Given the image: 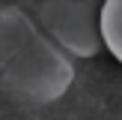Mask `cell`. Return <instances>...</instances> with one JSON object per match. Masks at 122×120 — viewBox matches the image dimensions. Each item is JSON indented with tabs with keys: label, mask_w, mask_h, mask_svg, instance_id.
<instances>
[{
	"label": "cell",
	"mask_w": 122,
	"mask_h": 120,
	"mask_svg": "<svg viewBox=\"0 0 122 120\" xmlns=\"http://www.w3.org/2000/svg\"><path fill=\"white\" fill-rule=\"evenodd\" d=\"M98 36H101V48H107L122 63V0L101 3V9H98Z\"/></svg>",
	"instance_id": "3957f363"
},
{
	"label": "cell",
	"mask_w": 122,
	"mask_h": 120,
	"mask_svg": "<svg viewBox=\"0 0 122 120\" xmlns=\"http://www.w3.org/2000/svg\"><path fill=\"white\" fill-rule=\"evenodd\" d=\"M75 84V60H69L24 12V6H0V87L27 105H48Z\"/></svg>",
	"instance_id": "6da1fadb"
},
{
	"label": "cell",
	"mask_w": 122,
	"mask_h": 120,
	"mask_svg": "<svg viewBox=\"0 0 122 120\" xmlns=\"http://www.w3.org/2000/svg\"><path fill=\"white\" fill-rule=\"evenodd\" d=\"M98 9H101V3H95V0H36V3H24V12L69 60H89L101 51Z\"/></svg>",
	"instance_id": "7a4b0ae2"
}]
</instances>
